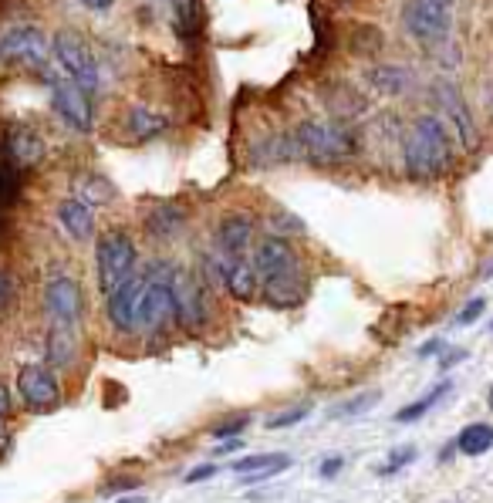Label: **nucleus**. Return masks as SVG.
Masks as SVG:
<instances>
[{
  "mask_svg": "<svg viewBox=\"0 0 493 503\" xmlns=\"http://www.w3.org/2000/svg\"><path fill=\"white\" fill-rule=\"evenodd\" d=\"M51 38L38 24H11L0 34V61L21 68V71H48L51 61Z\"/></svg>",
  "mask_w": 493,
  "mask_h": 503,
  "instance_id": "20e7f679",
  "label": "nucleus"
},
{
  "mask_svg": "<svg viewBox=\"0 0 493 503\" xmlns=\"http://www.w3.org/2000/svg\"><path fill=\"white\" fill-rule=\"evenodd\" d=\"M44 311H48V321L58 328H79L81 321V287L71 277H51L44 284Z\"/></svg>",
  "mask_w": 493,
  "mask_h": 503,
  "instance_id": "9b49d317",
  "label": "nucleus"
},
{
  "mask_svg": "<svg viewBox=\"0 0 493 503\" xmlns=\"http://www.w3.org/2000/svg\"><path fill=\"white\" fill-rule=\"evenodd\" d=\"M436 102H440L442 112L450 116L456 135H460V143L467 145V149H477V145H480V132H477V126H473L467 98L460 95V88H456L453 81H436Z\"/></svg>",
  "mask_w": 493,
  "mask_h": 503,
  "instance_id": "4468645a",
  "label": "nucleus"
},
{
  "mask_svg": "<svg viewBox=\"0 0 493 503\" xmlns=\"http://www.w3.org/2000/svg\"><path fill=\"white\" fill-rule=\"evenodd\" d=\"M446 392H450V382H442V386H436L433 392H429V396H423L419 402H413V405L399 409V413H395V419H399V423H415V419H419L423 413H429V409H433V405H436V402H440Z\"/></svg>",
  "mask_w": 493,
  "mask_h": 503,
  "instance_id": "bb28decb",
  "label": "nucleus"
},
{
  "mask_svg": "<svg viewBox=\"0 0 493 503\" xmlns=\"http://www.w3.org/2000/svg\"><path fill=\"white\" fill-rule=\"evenodd\" d=\"M139 487V480H118V483H112L108 490H135Z\"/></svg>",
  "mask_w": 493,
  "mask_h": 503,
  "instance_id": "58836bf2",
  "label": "nucleus"
},
{
  "mask_svg": "<svg viewBox=\"0 0 493 503\" xmlns=\"http://www.w3.org/2000/svg\"><path fill=\"white\" fill-rule=\"evenodd\" d=\"M244 442H240V436H230L227 442H220V450H217V456H227V452H234V450H240Z\"/></svg>",
  "mask_w": 493,
  "mask_h": 503,
  "instance_id": "e433bc0d",
  "label": "nucleus"
},
{
  "mask_svg": "<svg viewBox=\"0 0 493 503\" xmlns=\"http://www.w3.org/2000/svg\"><path fill=\"white\" fill-rule=\"evenodd\" d=\"M403 24L415 41L423 44H440L450 38V7H440L433 0H405L403 4Z\"/></svg>",
  "mask_w": 493,
  "mask_h": 503,
  "instance_id": "6e6552de",
  "label": "nucleus"
},
{
  "mask_svg": "<svg viewBox=\"0 0 493 503\" xmlns=\"http://www.w3.org/2000/svg\"><path fill=\"white\" fill-rule=\"evenodd\" d=\"M291 463L287 452H257V456H244L237 460V473L244 480H264V477H277L284 466Z\"/></svg>",
  "mask_w": 493,
  "mask_h": 503,
  "instance_id": "412c9836",
  "label": "nucleus"
},
{
  "mask_svg": "<svg viewBox=\"0 0 493 503\" xmlns=\"http://www.w3.org/2000/svg\"><path fill=\"white\" fill-rule=\"evenodd\" d=\"M116 503H139L135 497H122V500H116Z\"/></svg>",
  "mask_w": 493,
  "mask_h": 503,
  "instance_id": "79ce46f5",
  "label": "nucleus"
},
{
  "mask_svg": "<svg viewBox=\"0 0 493 503\" xmlns=\"http://www.w3.org/2000/svg\"><path fill=\"white\" fill-rule=\"evenodd\" d=\"M433 351H440V341H429V345H423L419 355H433Z\"/></svg>",
  "mask_w": 493,
  "mask_h": 503,
  "instance_id": "ea45409f",
  "label": "nucleus"
},
{
  "mask_svg": "<svg viewBox=\"0 0 493 503\" xmlns=\"http://www.w3.org/2000/svg\"><path fill=\"white\" fill-rule=\"evenodd\" d=\"M75 351H79L75 328H58V324H51V331H48V361H51V368H68L75 361Z\"/></svg>",
  "mask_w": 493,
  "mask_h": 503,
  "instance_id": "4be33fe9",
  "label": "nucleus"
},
{
  "mask_svg": "<svg viewBox=\"0 0 493 503\" xmlns=\"http://www.w3.org/2000/svg\"><path fill=\"white\" fill-rule=\"evenodd\" d=\"M44 85H48V95H51V108L54 116L65 122L71 132H91V105H88V91L81 88L75 78H68L65 71H41Z\"/></svg>",
  "mask_w": 493,
  "mask_h": 503,
  "instance_id": "423d86ee",
  "label": "nucleus"
},
{
  "mask_svg": "<svg viewBox=\"0 0 493 503\" xmlns=\"http://www.w3.org/2000/svg\"><path fill=\"white\" fill-rule=\"evenodd\" d=\"M79 4L91 14H105L108 7H116V0H79Z\"/></svg>",
  "mask_w": 493,
  "mask_h": 503,
  "instance_id": "f704fd0d",
  "label": "nucleus"
},
{
  "mask_svg": "<svg viewBox=\"0 0 493 503\" xmlns=\"http://www.w3.org/2000/svg\"><path fill=\"white\" fill-rule=\"evenodd\" d=\"M172 304H176V321L186 331H200L209 321V294L207 284L186 267H172Z\"/></svg>",
  "mask_w": 493,
  "mask_h": 503,
  "instance_id": "0eeeda50",
  "label": "nucleus"
},
{
  "mask_svg": "<svg viewBox=\"0 0 493 503\" xmlns=\"http://www.w3.org/2000/svg\"><path fill=\"white\" fill-rule=\"evenodd\" d=\"M135 264H139V250H135L132 233L105 230L102 237H98L95 267H98V291H102L105 297L116 294L118 287L129 281L132 274H135Z\"/></svg>",
  "mask_w": 493,
  "mask_h": 503,
  "instance_id": "7ed1b4c3",
  "label": "nucleus"
},
{
  "mask_svg": "<svg viewBox=\"0 0 493 503\" xmlns=\"http://www.w3.org/2000/svg\"><path fill=\"white\" fill-rule=\"evenodd\" d=\"M250 240H254V219L246 213H230V217L220 219V227H217V250L220 254L244 257L250 250Z\"/></svg>",
  "mask_w": 493,
  "mask_h": 503,
  "instance_id": "f3484780",
  "label": "nucleus"
},
{
  "mask_svg": "<svg viewBox=\"0 0 493 503\" xmlns=\"http://www.w3.org/2000/svg\"><path fill=\"white\" fill-rule=\"evenodd\" d=\"M403 159L405 172L413 180H436V176H442L450 169L453 153H450V135H446L440 118L436 116L415 118V126L405 132Z\"/></svg>",
  "mask_w": 493,
  "mask_h": 503,
  "instance_id": "f257e3e1",
  "label": "nucleus"
},
{
  "mask_svg": "<svg viewBox=\"0 0 493 503\" xmlns=\"http://www.w3.org/2000/svg\"><path fill=\"white\" fill-rule=\"evenodd\" d=\"M294 139H298L301 159L318 163V166H335L358 153L355 132L335 122H321V118H304L294 129Z\"/></svg>",
  "mask_w": 493,
  "mask_h": 503,
  "instance_id": "f03ea898",
  "label": "nucleus"
},
{
  "mask_svg": "<svg viewBox=\"0 0 493 503\" xmlns=\"http://www.w3.org/2000/svg\"><path fill=\"white\" fill-rule=\"evenodd\" d=\"M58 223L65 227L71 240H91L95 237V213H91V203H85L81 196H68L58 203Z\"/></svg>",
  "mask_w": 493,
  "mask_h": 503,
  "instance_id": "aec40b11",
  "label": "nucleus"
},
{
  "mask_svg": "<svg viewBox=\"0 0 493 503\" xmlns=\"http://www.w3.org/2000/svg\"><path fill=\"white\" fill-rule=\"evenodd\" d=\"M172 17L182 27V34L193 38L200 24H203V11H200V0H172Z\"/></svg>",
  "mask_w": 493,
  "mask_h": 503,
  "instance_id": "a878e982",
  "label": "nucleus"
},
{
  "mask_svg": "<svg viewBox=\"0 0 493 503\" xmlns=\"http://www.w3.org/2000/svg\"><path fill=\"white\" fill-rule=\"evenodd\" d=\"M415 456V450H395L389 456V463L382 466V473H386V477H389V473H395V470H399V466H405L409 463V460H413Z\"/></svg>",
  "mask_w": 493,
  "mask_h": 503,
  "instance_id": "2f4dec72",
  "label": "nucleus"
},
{
  "mask_svg": "<svg viewBox=\"0 0 493 503\" xmlns=\"http://www.w3.org/2000/svg\"><path fill=\"white\" fill-rule=\"evenodd\" d=\"M4 415H11V396H7V388L0 386V419Z\"/></svg>",
  "mask_w": 493,
  "mask_h": 503,
  "instance_id": "4c0bfd02",
  "label": "nucleus"
},
{
  "mask_svg": "<svg viewBox=\"0 0 493 503\" xmlns=\"http://www.w3.org/2000/svg\"><path fill=\"white\" fill-rule=\"evenodd\" d=\"M378 396L376 392H365V396H358V399H351V402H345V405H338L335 409V415H355V413H365L372 402H376Z\"/></svg>",
  "mask_w": 493,
  "mask_h": 503,
  "instance_id": "c756f323",
  "label": "nucleus"
},
{
  "mask_svg": "<svg viewBox=\"0 0 493 503\" xmlns=\"http://www.w3.org/2000/svg\"><path fill=\"white\" fill-rule=\"evenodd\" d=\"M223 260V287L237 297V301H254L260 294V277L254 260L246 257H227L220 254Z\"/></svg>",
  "mask_w": 493,
  "mask_h": 503,
  "instance_id": "dca6fc26",
  "label": "nucleus"
},
{
  "mask_svg": "<svg viewBox=\"0 0 493 503\" xmlns=\"http://www.w3.org/2000/svg\"><path fill=\"white\" fill-rule=\"evenodd\" d=\"M312 413V405H298V409H284L281 415H274V419H267V429H287L294 426V423H301L304 415Z\"/></svg>",
  "mask_w": 493,
  "mask_h": 503,
  "instance_id": "cd10ccee",
  "label": "nucleus"
},
{
  "mask_svg": "<svg viewBox=\"0 0 493 503\" xmlns=\"http://www.w3.org/2000/svg\"><path fill=\"white\" fill-rule=\"evenodd\" d=\"M122 126H126V132L135 143H149V139H156V135H163L169 129V118L163 112H156V108H149V105L135 102L126 108Z\"/></svg>",
  "mask_w": 493,
  "mask_h": 503,
  "instance_id": "a211bd4d",
  "label": "nucleus"
},
{
  "mask_svg": "<svg viewBox=\"0 0 493 503\" xmlns=\"http://www.w3.org/2000/svg\"><path fill=\"white\" fill-rule=\"evenodd\" d=\"M186 227V210L180 203H156V207L145 213V233L159 240V244H169L176 240Z\"/></svg>",
  "mask_w": 493,
  "mask_h": 503,
  "instance_id": "6ab92c4d",
  "label": "nucleus"
},
{
  "mask_svg": "<svg viewBox=\"0 0 493 503\" xmlns=\"http://www.w3.org/2000/svg\"><path fill=\"white\" fill-rule=\"evenodd\" d=\"M4 450H7V439L0 436V452H4Z\"/></svg>",
  "mask_w": 493,
  "mask_h": 503,
  "instance_id": "37998d69",
  "label": "nucleus"
},
{
  "mask_svg": "<svg viewBox=\"0 0 493 503\" xmlns=\"http://www.w3.org/2000/svg\"><path fill=\"white\" fill-rule=\"evenodd\" d=\"M217 473V466L213 463H207V466H196L193 473H186V483H200V480H209Z\"/></svg>",
  "mask_w": 493,
  "mask_h": 503,
  "instance_id": "72a5a7b5",
  "label": "nucleus"
},
{
  "mask_svg": "<svg viewBox=\"0 0 493 503\" xmlns=\"http://www.w3.org/2000/svg\"><path fill=\"white\" fill-rule=\"evenodd\" d=\"M365 78H368V85L376 91H382V95H403V91L409 88V71L399 65H376Z\"/></svg>",
  "mask_w": 493,
  "mask_h": 503,
  "instance_id": "5701e85b",
  "label": "nucleus"
},
{
  "mask_svg": "<svg viewBox=\"0 0 493 503\" xmlns=\"http://www.w3.org/2000/svg\"><path fill=\"white\" fill-rule=\"evenodd\" d=\"M17 392H21V402L34 413L54 409L61 402V386L51 368H44V365H24L17 372Z\"/></svg>",
  "mask_w": 493,
  "mask_h": 503,
  "instance_id": "f8f14e48",
  "label": "nucleus"
},
{
  "mask_svg": "<svg viewBox=\"0 0 493 503\" xmlns=\"http://www.w3.org/2000/svg\"><path fill=\"white\" fill-rule=\"evenodd\" d=\"M294 159H301L294 129L271 132V135H264L257 145H250V163H254V166H281V163H294Z\"/></svg>",
  "mask_w": 493,
  "mask_h": 503,
  "instance_id": "2eb2a0df",
  "label": "nucleus"
},
{
  "mask_svg": "<svg viewBox=\"0 0 493 503\" xmlns=\"http://www.w3.org/2000/svg\"><path fill=\"white\" fill-rule=\"evenodd\" d=\"M75 196H81L85 203H108V200H116V186L105 180V176H98V172H88V176H81V180H75Z\"/></svg>",
  "mask_w": 493,
  "mask_h": 503,
  "instance_id": "b1692460",
  "label": "nucleus"
},
{
  "mask_svg": "<svg viewBox=\"0 0 493 503\" xmlns=\"http://www.w3.org/2000/svg\"><path fill=\"white\" fill-rule=\"evenodd\" d=\"M143 294H145L143 274H132L116 294H108V321H112L118 335H139L143 331Z\"/></svg>",
  "mask_w": 493,
  "mask_h": 503,
  "instance_id": "1a4fd4ad",
  "label": "nucleus"
},
{
  "mask_svg": "<svg viewBox=\"0 0 493 503\" xmlns=\"http://www.w3.org/2000/svg\"><path fill=\"white\" fill-rule=\"evenodd\" d=\"M480 314H483V297H477V301H470L467 308L460 311V318H456V321H460V324H470V321H477Z\"/></svg>",
  "mask_w": 493,
  "mask_h": 503,
  "instance_id": "473e14b6",
  "label": "nucleus"
},
{
  "mask_svg": "<svg viewBox=\"0 0 493 503\" xmlns=\"http://www.w3.org/2000/svg\"><path fill=\"white\" fill-rule=\"evenodd\" d=\"M246 423H250V415H237V419H230V423H223V426H213V436H217V439L240 436V433L246 429Z\"/></svg>",
  "mask_w": 493,
  "mask_h": 503,
  "instance_id": "7c9ffc66",
  "label": "nucleus"
},
{
  "mask_svg": "<svg viewBox=\"0 0 493 503\" xmlns=\"http://www.w3.org/2000/svg\"><path fill=\"white\" fill-rule=\"evenodd\" d=\"M490 409H493V388H490Z\"/></svg>",
  "mask_w": 493,
  "mask_h": 503,
  "instance_id": "c03bdc74",
  "label": "nucleus"
},
{
  "mask_svg": "<svg viewBox=\"0 0 493 503\" xmlns=\"http://www.w3.org/2000/svg\"><path fill=\"white\" fill-rule=\"evenodd\" d=\"M456 446H460V452H467V456H480V452H487L493 446V429L487 423H473V426H467L460 433Z\"/></svg>",
  "mask_w": 493,
  "mask_h": 503,
  "instance_id": "393cba45",
  "label": "nucleus"
},
{
  "mask_svg": "<svg viewBox=\"0 0 493 503\" xmlns=\"http://www.w3.org/2000/svg\"><path fill=\"white\" fill-rule=\"evenodd\" d=\"M338 470H341V460H338V456H331V460H325V463H321V477H325V480L338 477Z\"/></svg>",
  "mask_w": 493,
  "mask_h": 503,
  "instance_id": "c9c22d12",
  "label": "nucleus"
},
{
  "mask_svg": "<svg viewBox=\"0 0 493 503\" xmlns=\"http://www.w3.org/2000/svg\"><path fill=\"white\" fill-rule=\"evenodd\" d=\"M4 155H7V163H11L14 169H34L44 163L48 145H44V139H41L31 126L14 122V126H7V132H4Z\"/></svg>",
  "mask_w": 493,
  "mask_h": 503,
  "instance_id": "ddd939ff",
  "label": "nucleus"
},
{
  "mask_svg": "<svg viewBox=\"0 0 493 503\" xmlns=\"http://www.w3.org/2000/svg\"><path fill=\"white\" fill-rule=\"evenodd\" d=\"M51 48H54L58 65H61V71H65L68 78H75L88 95H98V91H102V68L95 61L88 41L81 38L79 31H71V27L54 31Z\"/></svg>",
  "mask_w": 493,
  "mask_h": 503,
  "instance_id": "39448f33",
  "label": "nucleus"
},
{
  "mask_svg": "<svg viewBox=\"0 0 493 503\" xmlns=\"http://www.w3.org/2000/svg\"><path fill=\"white\" fill-rule=\"evenodd\" d=\"M254 267H257V277L260 284H267V281H277V277H291V274H301V260L294 254V247L287 244L284 237H264L257 247H254Z\"/></svg>",
  "mask_w": 493,
  "mask_h": 503,
  "instance_id": "9d476101",
  "label": "nucleus"
},
{
  "mask_svg": "<svg viewBox=\"0 0 493 503\" xmlns=\"http://www.w3.org/2000/svg\"><path fill=\"white\" fill-rule=\"evenodd\" d=\"M433 4H440V7H453L456 0H433Z\"/></svg>",
  "mask_w": 493,
  "mask_h": 503,
  "instance_id": "a19ab883",
  "label": "nucleus"
},
{
  "mask_svg": "<svg viewBox=\"0 0 493 503\" xmlns=\"http://www.w3.org/2000/svg\"><path fill=\"white\" fill-rule=\"evenodd\" d=\"M14 301H17V284H14L11 274L0 267V314H7L14 308Z\"/></svg>",
  "mask_w": 493,
  "mask_h": 503,
  "instance_id": "c85d7f7f",
  "label": "nucleus"
}]
</instances>
